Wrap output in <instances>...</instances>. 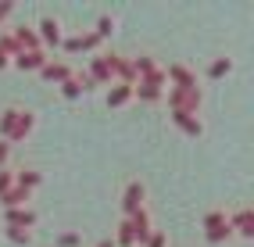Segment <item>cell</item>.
<instances>
[{
  "label": "cell",
  "instance_id": "20",
  "mask_svg": "<svg viewBox=\"0 0 254 247\" xmlns=\"http://www.w3.org/2000/svg\"><path fill=\"white\" fill-rule=\"evenodd\" d=\"M58 90H61V97H64V101H79V97L86 93V90H82V79H79L75 72H72V79H64Z\"/></svg>",
  "mask_w": 254,
  "mask_h": 247
},
{
  "label": "cell",
  "instance_id": "3",
  "mask_svg": "<svg viewBox=\"0 0 254 247\" xmlns=\"http://www.w3.org/2000/svg\"><path fill=\"white\" fill-rule=\"evenodd\" d=\"M165 68H158V72H150L147 79H136V86H132V97H140L143 104H158V101H165Z\"/></svg>",
  "mask_w": 254,
  "mask_h": 247
},
{
  "label": "cell",
  "instance_id": "7",
  "mask_svg": "<svg viewBox=\"0 0 254 247\" xmlns=\"http://www.w3.org/2000/svg\"><path fill=\"white\" fill-rule=\"evenodd\" d=\"M229 215V229H233V237H240V240H254V208H233L226 211Z\"/></svg>",
  "mask_w": 254,
  "mask_h": 247
},
{
  "label": "cell",
  "instance_id": "27",
  "mask_svg": "<svg viewBox=\"0 0 254 247\" xmlns=\"http://www.w3.org/2000/svg\"><path fill=\"white\" fill-rule=\"evenodd\" d=\"M58 247H79L82 244V237L79 233H72V229H64V233H58V240H54Z\"/></svg>",
  "mask_w": 254,
  "mask_h": 247
},
{
  "label": "cell",
  "instance_id": "2",
  "mask_svg": "<svg viewBox=\"0 0 254 247\" xmlns=\"http://www.w3.org/2000/svg\"><path fill=\"white\" fill-rule=\"evenodd\" d=\"M165 101H168V111L172 115H200L204 108V90L193 86V90H165Z\"/></svg>",
  "mask_w": 254,
  "mask_h": 247
},
{
  "label": "cell",
  "instance_id": "12",
  "mask_svg": "<svg viewBox=\"0 0 254 247\" xmlns=\"http://www.w3.org/2000/svg\"><path fill=\"white\" fill-rule=\"evenodd\" d=\"M40 79H43V82H54V86H61L64 79H72V64H64V61H54V58H50L43 68H40Z\"/></svg>",
  "mask_w": 254,
  "mask_h": 247
},
{
  "label": "cell",
  "instance_id": "15",
  "mask_svg": "<svg viewBox=\"0 0 254 247\" xmlns=\"http://www.w3.org/2000/svg\"><path fill=\"white\" fill-rule=\"evenodd\" d=\"M11 36H14V43H18L22 51H43V47H40V36H36V29H32V25L11 29Z\"/></svg>",
  "mask_w": 254,
  "mask_h": 247
},
{
  "label": "cell",
  "instance_id": "18",
  "mask_svg": "<svg viewBox=\"0 0 254 247\" xmlns=\"http://www.w3.org/2000/svg\"><path fill=\"white\" fill-rule=\"evenodd\" d=\"M29 201H32V193H29V190H22V186H11L4 197H0L4 211H11V208H29Z\"/></svg>",
  "mask_w": 254,
  "mask_h": 247
},
{
  "label": "cell",
  "instance_id": "29",
  "mask_svg": "<svg viewBox=\"0 0 254 247\" xmlns=\"http://www.w3.org/2000/svg\"><path fill=\"white\" fill-rule=\"evenodd\" d=\"M140 247H168V233H161V229H154V233H150Z\"/></svg>",
  "mask_w": 254,
  "mask_h": 247
},
{
  "label": "cell",
  "instance_id": "1",
  "mask_svg": "<svg viewBox=\"0 0 254 247\" xmlns=\"http://www.w3.org/2000/svg\"><path fill=\"white\" fill-rule=\"evenodd\" d=\"M32 129H36V111L18 108V104H11V108L0 111V140H4V143H22V140H29Z\"/></svg>",
  "mask_w": 254,
  "mask_h": 247
},
{
  "label": "cell",
  "instance_id": "25",
  "mask_svg": "<svg viewBox=\"0 0 254 247\" xmlns=\"http://www.w3.org/2000/svg\"><path fill=\"white\" fill-rule=\"evenodd\" d=\"M4 233H7L11 244H22V247L32 244V229H11V226H4Z\"/></svg>",
  "mask_w": 254,
  "mask_h": 247
},
{
  "label": "cell",
  "instance_id": "30",
  "mask_svg": "<svg viewBox=\"0 0 254 247\" xmlns=\"http://www.w3.org/2000/svg\"><path fill=\"white\" fill-rule=\"evenodd\" d=\"M100 47V40H97V32L90 29V32H82V51H97Z\"/></svg>",
  "mask_w": 254,
  "mask_h": 247
},
{
  "label": "cell",
  "instance_id": "32",
  "mask_svg": "<svg viewBox=\"0 0 254 247\" xmlns=\"http://www.w3.org/2000/svg\"><path fill=\"white\" fill-rule=\"evenodd\" d=\"M7 161H11V143L0 140V169H7Z\"/></svg>",
  "mask_w": 254,
  "mask_h": 247
},
{
  "label": "cell",
  "instance_id": "6",
  "mask_svg": "<svg viewBox=\"0 0 254 247\" xmlns=\"http://www.w3.org/2000/svg\"><path fill=\"white\" fill-rule=\"evenodd\" d=\"M32 29H36V36H40V47H43V51H54V47H61V40H64L61 22L54 18V14H43L40 25H32Z\"/></svg>",
  "mask_w": 254,
  "mask_h": 247
},
{
  "label": "cell",
  "instance_id": "17",
  "mask_svg": "<svg viewBox=\"0 0 254 247\" xmlns=\"http://www.w3.org/2000/svg\"><path fill=\"white\" fill-rule=\"evenodd\" d=\"M129 64H132V75H136V79H147L150 72L161 68V64L154 61V54H136V58H129Z\"/></svg>",
  "mask_w": 254,
  "mask_h": 247
},
{
  "label": "cell",
  "instance_id": "21",
  "mask_svg": "<svg viewBox=\"0 0 254 247\" xmlns=\"http://www.w3.org/2000/svg\"><path fill=\"white\" fill-rule=\"evenodd\" d=\"M229 72H233V58H215L208 64V79H226Z\"/></svg>",
  "mask_w": 254,
  "mask_h": 247
},
{
  "label": "cell",
  "instance_id": "35",
  "mask_svg": "<svg viewBox=\"0 0 254 247\" xmlns=\"http://www.w3.org/2000/svg\"><path fill=\"white\" fill-rule=\"evenodd\" d=\"M7 64H11V58H7V54H0V68H7Z\"/></svg>",
  "mask_w": 254,
  "mask_h": 247
},
{
  "label": "cell",
  "instance_id": "23",
  "mask_svg": "<svg viewBox=\"0 0 254 247\" xmlns=\"http://www.w3.org/2000/svg\"><path fill=\"white\" fill-rule=\"evenodd\" d=\"M115 247H136V244H132V233H129V222L122 219V222H118V229H115Z\"/></svg>",
  "mask_w": 254,
  "mask_h": 247
},
{
  "label": "cell",
  "instance_id": "5",
  "mask_svg": "<svg viewBox=\"0 0 254 247\" xmlns=\"http://www.w3.org/2000/svg\"><path fill=\"white\" fill-rule=\"evenodd\" d=\"M140 208H147V183L143 179H129L126 190H122V219L136 215Z\"/></svg>",
  "mask_w": 254,
  "mask_h": 247
},
{
  "label": "cell",
  "instance_id": "19",
  "mask_svg": "<svg viewBox=\"0 0 254 247\" xmlns=\"http://www.w3.org/2000/svg\"><path fill=\"white\" fill-rule=\"evenodd\" d=\"M43 183V172H36V169H14V186H22V190H36Z\"/></svg>",
  "mask_w": 254,
  "mask_h": 247
},
{
  "label": "cell",
  "instance_id": "34",
  "mask_svg": "<svg viewBox=\"0 0 254 247\" xmlns=\"http://www.w3.org/2000/svg\"><path fill=\"white\" fill-rule=\"evenodd\" d=\"M93 247H115V240L108 237V240H100V244H93Z\"/></svg>",
  "mask_w": 254,
  "mask_h": 247
},
{
  "label": "cell",
  "instance_id": "28",
  "mask_svg": "<svg viewBox=\"0 0 254 247\" xmlns=\"http://www.w3.org/2000/svg\"><path fill=\"white\" fill-rule=\"evenodd\" d=\"M11 186H14V169L7 165V169H0V197H4Z\"/></svg>",
  "mask_w": 254,
  "mask_h": 247
},
{
  "label": "cell",
  "instance_id": "31",
  "mask_svg": "<svg viewBox=\"0 0 254 247\" xmlns=\"http://www.w3.org/2000/svg\"><path fill=\"white\" fill-rule=\"evenodd\" d=\"M11 14H14V0H0V25H4Z\"/></svg>",
  "mask_w": 254,
  "mask_h": 247
},
{
  "label": "cell",
  "instance_id": "16",
  "mask_svg": "<svg viewBox=\"0 0 254 247\" xmlns=\"http://www.w3.org/2000/svg\"><path fill=\"white\" fill-rule=\"evenodd\" d=\"M104 101H108V108H126V104L132 101V86L111 82V86H108V93H104Z\"/></svg>",
  "mask_w": 254,
  "mask_h": 247
},
{
  "label": "cell",
  "instance_id": "14",
  "mask_svg": "<svg viewBox=\"0 0 254 247\" xmlns=\"http://www.w3.org/2000/svg\"><path fill=\"white\" fill-rule=\"evenodd\" d=\"M172 122L183 129V136H190V140L204 136V122H200V115H172Z\"/></svg>",
  "mask_w": 254,
  "mask_h": 247
},
{
  "label": "cell",
  "instance_id": "13",
  "mask_svg": "<svg viewBox=\"0 0 254 247\" xmlns=\"http://www.w3.org/2000/svg\"><path fill=\"white\" fill-rule=\"evenodd\" d=\"M86 75L93 79V86H111V64L104 61V54H97V58H90V68H86Z\"/></svg>",
  "mask_w": 254,
  "mask_h": 247
},
{
  "label": "cell",
  "instance_id": "11",
  "mask_svg": "<svg viewBox=\"0 0 254 247\" xmlns=\"http://www.w3.org/2000/svg\"><path fill=\"white\" fill-rule=\"evenodd\" d=\"M47 61H50L47 51H22L18 58H11V64H14L18 72H40Z\"/></svg>",
  "mask_w": 254,
  "mask_h": 247
},
{
  "label": "cell",
  "instance_id": "4",
  "mask_svg": "<svg viewBox=\"0 0 254 247\" xmlns=\"http://www.w3.org/2000/svg\"><path fill=\"white\" fill-rule=\"evenodd\" d=\"M204 237H208V244H226V240H233L226 208H211L208 215H204Z\"/></svg>",
  "mask_w": 254,
  "mask_h": 247
},
{
  "label": "cell",
  "instance_id": "33",
  "mask_svg": "<svg viewBox=\"0 0 254 247\" xmlns=\"http://www.w3.org/2000/svg\"><path fill=\"white\" fill-rule=\"evenodd\" d=\"M75 75H79V79H82V90H86V93H90V90H97V86H93V79H90V75H86V72H75Z\"/></svg>",
  "mask_w": 254,
  "mask_h": 247
},
{
  "label": "cell",
  "instance_id": "24",
  "mask_svg": "<svg viewBox=\"0 0 254 247\" xmlns=\"http://www.w3.org/2000/svg\"><path fill=\"white\" fill-rule=\"evenodd\" d=\"M0 54H7V58H18V54H22V47L14 43L11 32H0Z\"/></svg>",
  "mask_w": 254,
  "mask_h": 247
},
{
  "label": "cell",
  "instance_id": "10",
  "mask_svg": "<svg viewBox=\"0 0 254 247\" xmlns=\"http://www.w3.org/2000/svg\"><path fill=\"white\" fill-rule=\"evenodd\" d=\"M36 222H40L36 208H11V211H4V226H11V229H32Z\"/></svg>",
  "mask_w": 254,
  "mask_h": 247
},
{
  "label": "cell",
  "instance_id": "9",
  "mask_svg": "<svg viewBox=\"0 0 254 247\" xmlns=\"http://www.w3.org/2000/svg\"><path fill=\"white\" fill-rule=\"evenodd\" d=\"M129 233H132V244H143L150 233H154V226H150V208H140L136 215H129Z\"/></svg>",
  "mask_w": 254,
  "mask_h": 247
},
{
  "label": "cell",
  "instance_id": "22",
  "mask_svg": "<svg viewBox=\"0 0 254 247\" xmlns=\"http://www.w3.org/2000/svg\"><path fill=\"white\" fill-rule=\"evenodd\" d=\"M93 32H97V40H100V43L111 40V36H115V18H111V14H100L97 25H93Z\"/></svg>",
  "mask_w": 254,
  "mask_h": 247
},
{
  "label": "cell",
  "instance_id": "8",
  "mask_svg": "<svg viewBox=\"0 0 254 247\" xmlns=\"http://www.w3.org/2000/svg\"><path fill=\"white\" fill-rule=\"evenodd\" d=\"M165 79H168V86H176V90H193V86H200L197 82V72L190 68V64H183V61H172L165 68Z\"/></svg>",
  "mask_w": 254,
  "mask_h": 247
},
{
  "label": "cell",
  "instance_id": "26",
  "mask_svg": "<svg viewBox=\"0 0 254 247\" xmlns=\"http://www.w3.org/2000/svg\"><path fill=\"white\" fill-rule=\"evenodd\" d=\"M61 47H64V54H82V32H75V36H64Z\"/></svg>",
  "mask_w": 254,
  "mask_h": 247
}]
</instances>
